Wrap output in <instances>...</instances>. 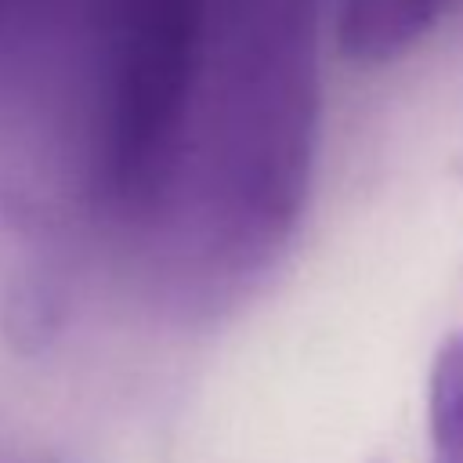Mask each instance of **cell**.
I'll list each match as a JSON object with an SVG mask.
<instances>
[{
  "label": "cell",
  "mask_w": 463,
  "mask_h": 463,
  "mask_svg": "<svg viewBox=\"0 0 463 463\" xmlns=\"http://www.w3.org/2000/svg\"><path fill=\"white\" fill-rule=\"evenodd\" d=\"M452 0H336L333 43L347 61L383 65L416 47Z\"/></svg>",
  "instance_id": "7a4b0ae2"
},
{
  "label": "cell",
  "mask_w": 463,
  "mask_h": 463,
  "mask_svg": "<svg viewBox=\"0 0 463 463\" xmlns=\"http://www.w3.org/2000/svg\"><path fill=\"white\" fill-rule=\"evenodd\" d=\"M427 434L430 463H463V329L449 333L434 351L427 376Z\"/></svg>",
  "instance_id": "3957f363"
},
{
  "label": "cell",
  "mask_w": 463,
  "mask_h": 463,
  "mask_svg": "<svg viewBox=\"0 0 463 463\" xmlns=\"http://www.w3.org/2000/svg\"><path fill=\"white\" fill-rule=\"evenodd\" d=\"M213 0H105L94 177L109 206L152 210L174 184L210 58Z\"/></svg>",
  "instance_id": "6da1fadb"
}]
</instances>
